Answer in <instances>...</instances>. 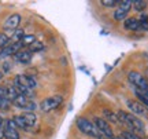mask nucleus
<instances>
[{"label":"nucleus","mask_w":148,"mask_h":139,"mask_svg":"<svg viewBox=\"0 0 148 139\" xmlns=\"http://www.w3.org/2000/svg\"><path fill=\"white\" fill-rule=\"evenodd\" d=\"M116 117H118V120H119V123L125 124L127 128L130 129V132H133V134H144V131H145V128H144V123L140 120V118L137 117V116H134V114H132V113H127V112H123V110H118V113H116Z\"/></svg>","instance_id":"1"},{"label":"nucleus","mask_w":148,"mask_h":139,"mask_svg":"<svg viewBox=\"0 0 148 139\" xmlns=\"http://www.w3.org/2000/svg\"><path fill=\"white\" fill-rule=\"evenodd\" d=\"M77 127H78V129L82 134L88 135V136H92V138H96V139L100 138V134H99L97 128L95 127V124L92 121H89L88 118L85 117L77 118Z\"/></svg>","instance_id":"2"},{"label":"nucleus","mask_w":148,"mask_h":139,"mask_svg":"<svg viewBox=\"0 0 148 139\" xmlns=\"http://www.w3.org/2000/svg\"><path fill=\"white\" fill-rule=\"evenodd\" d=\"M62 102H63V96L60 95V94H55V95H52V96L45 98V99L40 103V109H41V112H44V113L52 112V110L58 109V107L62 105Z\"/></svg>","instance_id":"3"},{"label":"nucleus","mask_w":148,"mask_h":139,"mask_svg":"<svg viewBox=\"0 0 148 139\" xmlns=\"http://www.w3.org/2000/svg\"><path fill=\"white\" fill-rule=\"evenodd\" d=\"M127 79L134 86L136 90H140V91H144V92L148 91V80L143 75H140L138 72H130L127 75Z\"/></svg>","instance_id":"4"},{"label":"nucleus","mask_w":148,"mask_h":139,"mask_svg":"<svg viewBox=\"0 0 148 139\" xmlns=\"http://www.w3.org/2000/svg\"><path fill=\"white\" fill-rule=\"evenodd\" d=\"M132 8V1L130 0H123L119 1V6L116 7L115 12H114V19L115 21H122L127 17V12Z\"/></svg>","instance_id":"5"},{"label":"nucleus","mask_w":148,"mask_h":139,"mask_svg":"<svg viewBox=\"0 0 148 139\" xmlns=\"http://www.w3.org/2000/svg\"><path fill=\"white\" fill-rule=\"evenodd\" d=\"M93 124H95V127L97 128V131H99V134L100 135H103V136H108V138L114 136L112 129H111V127L108 125V123H107L104 118L96 117L95 121H93Z\"/></svg>","instance_id":"6"},{"label":"nucleus","mask_w":148,"mask_h":139,"mask_svg":"<svg viewBox=\"0 0 148 139\" xmlns=\"http://www.w3.org/2000/svg\"><path fill=\"white\" fill-rule=\"evenodd\" d=\"M14 83H18V84L26 87V88L32 90V91L37 87L36 79L32 77V76H27V75H18L15 79H14Z\"/></svg>","instance_id":"7"},{"label":"nucleus","mask_w":148,"mask_h":139,"mask_svg":"<svg viewBox=\"0 0 148 139\" xmlns=\"http://www.w3.org/2000/svg\"><path fill=\"white\" fill-rule=\"evenodd\" d=\"M127 106L132 110V114L134 116H144L148 117V109L138 101H127Z\"/></svg>","instance_id":"8"},{"label":"nucleus","mask_w":148,"mask_h":139,"mask_svg":"<svg viewBox=\"0 0 148 139\" xmlns=\"http://www.w3.org/2000/svg\"><path fill=\"white\" fill-rule=\"evenodd\" d=\"M5 139H19V134H18V129H16V125L14 123V120H7L5 121Z\"/></svg>","instance_id":"9"},{"label":"nucleus","mask_w":148,"mask_h":139,"mask_svg":"<svg viewBox=\"0 0 148 139\" xmlns=\"http://www.w3.org/2000/svg\"><path fill=\"white\" fill-rule=\"evenodd\" d=\"M19 22H21V15L19 14H12L4 22V28L5 29H11V30H15V29H18Z\"/></svg>","instance_id":"10"},{"label":"nucleus","mask_w":148,"mask_h":139,"mask_svg":"<svg viewBox=\"0 0 148 139\" xmlns=\"http://www.w3.org/2000/svg\"><path fill=\"white\" fill-rule=\"evenodd\" d=\"M21 47H22L21 43L10 44V46H7V47H4V48H1V50H0V57H8V55H12V57H14Z\"/></svg>","instance_id":"11"},{"label":"nucleus","mask_w":148,"mask_h":139,"mask_svg":"<svg viewBox=\"0 0 148 139\" xmlns=\"http://www.w3.org/2000/svg\"><path fill=\"white\" fill-rule=\"evenodd\" d=\"M32 57L33 54L30 51H18V53L14 55V59H15L16 62H19V64H29L30 61H32Z\"/></svg>","instance_id":"12"},{"label":"nucleus","mask_w":148,"mask_h":139,"mask_svg":"<svg viewBox=\"0 0 148 139\" xmlns=\"http://www.w3.org/2000/svg\"><path fill=\"white\" fill-rule=\"evenodd\" d=\"M123 26H125V29H127V30L136 32V30H140V22H138L137 18H127V19H125V22H123Z\"/></svg>","instance_id":"13"},{"label":"nucleus","mask_w":148,"mask_h":139,"mask_svg":"<svg viewBox=\"0 0 148 139\" xmlns=\"http://www.w3.org/2000/svg\"><path fill=\"white\" fill-rule=\"evenodd\" d=\"M22 118H23V121L26 123L27 128H30V127H34L37 123V116L34 114L33 112H25L23 114H21Z\"/></svg>","instance_id":"14"},{"label":"nucleus","mask_w":148,"mask_h":139,"mask_svg":"<svg viewBox=\"0 0 148 139\" xmlns=\"http://www.w3.org/2000/svg\"><path fill=\"white\" fill-rule=\"evenodd\" d=\"M18 95H19V94H18V91L15 90V87H14V86L7 87V95H5V98H7V99H8L10 102L14 101V99H15Z\"/></svg>","instance_id":"15"},{"label":"nucleus","mask_w":148,"mask_h":139,"mask_svg":"<svg viewBox=\"0 0 148 139\" xmlns=\"http://www.w3.org/2000/svg\"><path fill=\"white\" fill-rule=\"evenodd\" d=\"M136 95H137V98H138V102H141L144 106L148 109V95L147 94L143 91H140V90H136Z\"/></svg>","instance_id":"16"},{"label":"nucleus","mask_w":148,"mask_h":139,"mask_svg":"<svg viewBox=\"0 0 148 139\" xmlns=\"http://www.w3.org/2000/svg\"><path fill=\"white\" fill-rule=\"evenodd\" d=\"M34 41H36V37H34L33 35H25L19 43H21L22 47H23V46H32Z\"/></svg>","instance_id":"17"},{"label":"nucleus","mask_w":148,"mask_h":139,"mask_svg":"<svg viewBox=\"0 0 148 139\" xmlns=\"http://www.w3.org/2000/svg\"><path fill=\"white\" fill-rule=\"evenodd\" d=\"M23 36H25V33H23V30H22V29H15V30H14V33H12V36H11V40H12L14 43H19Z\"/></svg>","instance_id":"18"},{"label":"nucleus","mask_w":148,"mask_h":139,"mask_svg":"<svg viewBox=\"0 0 148 139\" xmlns=\"http://www.w3.org/2000/svg\"><path fill=\"white\" fill-rule=\"evenodd\" d=\"M12 120H14V123H15L16 128H21V129H29V128H27V125H26V123L23 121V118H22V116H15V117L12 118Z\"/></svg>","instance_id":"19"},{"label":"nucleus","mask_w":148,"mask_h":139,"mask_svg":"<svg viewBox=\"0 0 148 139\" xmlns=\"http://www.w3.org/2000/svg\"><path fill=\"white\" fill-rule=\"evenodd\" d=\"M138 22H140V29H141V30H148V15L147 14L140 15Z\"/></svg>","instance_id":"20"},{"label":"nucleus","mask_w":148,"mask_h":139,"mask_svg":"<svg viewBox=\"0 0 148 139\" xmlns=\"http://www.w3.org/2000/svg\"><path fill=\"white\" fill-rule=\"evenodd\" d=\"M42 50H44V44L41 43V41H34V43L32 44V46H30V50H29V51H30V53H38V51H42Z\"/></svg>","instance_id":"21"},{"label":"nucleus","mask_w":148,"mask_h":139,"mask_svg":"<svg viewBox=\"0 0 148 139\" xmlns=\"http://www.w3.org/2000/svg\"><path fill=\"white\" fill-rule=\"evenodd\" d=\"M119 138H121V139H143V138H140L138 135H136V134H133V132H130V131H123Z\"/></svg>","instance_id":"22"},{"label":"nucleus","mask_w":148,"mask_h":139,"mask_svg":"<svg viewBox=\"0 0 148 139\" xmlns=\"http://www.w3.org/2000/svg\"><path fill=\"white\" fill-rule=\"evenodd\" d=\"M132 6L134 7V10L137 11H143L145 7H147V3L143 1V0H137V1H132Z\"/></svg>","instance_id":"23"},{"label":"nucleus","mask_w":148,"mask_h":139,"mask_svg":"<svg viewBox=\"0 0 148 139\" xmlns=\"http://www.w3.org/2000/svg\"><path fill=\"white\" fill-rule=\"evenodd\" d=\"M11 102L5 98V96H0V110H7L10 107Z\"/></svg>","instance_id":"24"},{"label":"nucleus","mask_w":148,"mask_h":139,"mask_svg":"<svg viewBox=\"0 0 148 139\" xmlns=\"http://www.w3.org/2000/svg\"><path fill=\"white\" fill-rule=\"evenodd\" d=\"M104 116H106L108 120H111V121H114V123H119V120H118V117H116V114L115 113H112L110 112V110H104Z\"/></svg>","instance_id":"25"},{"label":"nucleus","mask_w":148,"mask_h":139,"mask_svg":"<svg viewBox=\"0 0 148 139\" xmlns=\"http://www.w3.org/2000/svg\"><path fill=\"white\" fill-rule=\"evenodd\" d=\"M100 4H103L104 7H114V6L119 4V1H116V0H101Z\"/></svg>","instance_id":"26"},{"label":"nucleus","mask_w":148,"mask_h":139,"mask_svg":"<svg viewBox=\"0 0 148 139\" xmlns=\"http://www.w3.org/2000/svg\"><path fill=\"white\" fill-rule=\"evenodd\" d=\"M8 40L10 39L7 37L5 35H0V48H4L8 46Z\"/></svg>","instance_id":"27"},{"label":"nucleus","mask_w":148,"mask_h":139,"mask_svg":"<svg viewBox=\"0 0 148 139\" xmlns=\"http://www.w3.org/2000/svg\"><path fill=\"white\" fill-rule=\"evenodd\" d=\"M5 128H7V125H5V121L0 120V139L4 138V135H5Z\"/></svg>","instance_id":"28"},{"label":"nucleus","mask_w":148,"mask_h":139,"mask_svg":"<svg viewBox=\"0 0 148 139\" xmlns=\"http://www.w3.org/2000/svg\"><path fill=\"white\" fill-rule=\"evenodd\" d=\"M7 95V87L0 86V96H5Z\"/></svg>","instance_id":"29"},{"label":"nucleus","mask_w":148,"mask_h":139,"mask_svg":"<svg viewBox=\"0 0 148 139\" xmlns=\"http://www.w3.org/2000/svg\"><path fill=\"white\" fill-rule=\"evenodd\" d=\"M1 77H3V73H1V72H0V79H1Z\"/></svg>","instance_id":"30"}]
</instances>
